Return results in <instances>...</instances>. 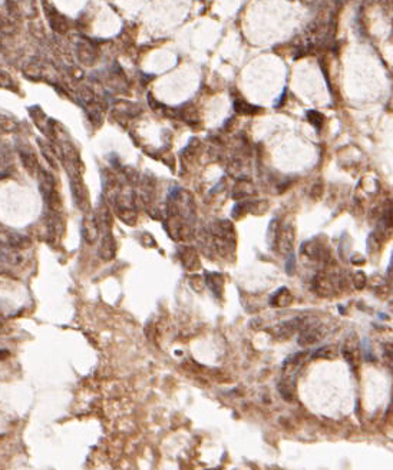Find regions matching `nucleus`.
Returning a JSON list of instances; mask_svg holds the SVG:
<instances>
[{
  "label": "nucleus",
  "mask_w": 393,
  "mask_h": 470,
  "mask_svg": "<svg viewBox=\"0 0 393 470\" xmlns=\"http://www.w3.org/2000/svg\"><path fill=\"white\" fill-rule=\"evenodd\" d=\"M294 268H296V259H294V255H293V254H289L286 269H287V272H289V274H292V272H294Z\"/></svg>",
  "instance_id": "9d476101"
},
{
  "label": "nucleus",
  "mask_w": 393,
  "mask_h": 470,
  "mask_svg": "<svg viewBox=\"0 0 393 470\" xmlns=\"http://www.w3.org/2000/svg\"><path fill=\"white\" fill-rule=\"evenodd\" d=\"M366 275L363 274V272H356L355 275H353V284H355V287L356 288H365V285H366Z\"/></svg>",
  "instance_id": "0eeeda50"
},
{
  "label": "nucleus",
  "mask_w": 393,
  "mask_h": 470,
  "mask_svg": "<svg viewBox=\"0 0 393 470\" xmlns=\"http://www.w3.org/2000/svg\"><path fill=\"white\" fill-rule=\"evenodd\" d=\"M1 328H3V325H1V323H0V330H1Z\"/></svg>",
  "instance_id": "9b49d317"
},
{
  "label": "nucleus",
  "mask_w": 393,
  "mask_h": 470,
  "mask_svg": "<svg viewBox=\"0 0 393 470\" xmlns=\"http://www.w3.org/2000/svg\"><path fill=\"white\" fill-rule=\"evenodd\" d=\"M383 350H385V354H386V357H388V360H389L391 367L393 369V344L386 343V344L383 346Z\"/></svg>",
  "instance_id": "6e6552de"
},
{
  "label": "nucleus",
  "mask_w": 393,
  "mask_h": 470,
  "mask_svg": "<svg viewBox=\"0 0 393 470\" xmlns=\"http://www.w3.org/2000/svg\"><path fill=\"white\" fill-rule=\"evenodd\" d=\"M299 344L300 346H312L315 343H319L323 336H325V328L322 327L320 323L315 321V318H309L306 317L304 320V324L302 327V330L299 331Z\"/></svg>",
  "instance_id": "f257e3e1"
},
{
  "label": "nucleus",
  "mask_w": 393,
  "mask_h": 470,
  "mask_svg": "<svg viewBox=\"0 0 393 470\" xmlns=\"http://www.w3.org/2000/svg\"><path fill=\"white\" fill-rule=\"evenodd\" d=\"M335 356H336V351H335V347H332V346L320 347L313 353L315 358H333Z\"/></svg>",
  "instance_id": "423d86ee"
},
{
  "label": "nucleus",
  "mask_w": 393,
  "mask_h": 470,
  "mask_svg": "<svg viewBox=\"0 0 393 470\" xmlns=\"http://www.w3.org/2000/svg\"><path fill=\"white\" fill-rule=\"evenodd\" d=\"M343 356H345V358H346V361H348L349 364L352 366V369H356V367H358V363H359L360 358V351L356 346H352V344L345 346V347H343Z\"/></svg>",
  "instance_id": "20e7f679"
},
{
  "label": "nucleus",
  "mask_w": 393,
  "mask_h": 470,
  "mask_svg": "<svg viewBox=\"0 0 393 470\" xmlns=\"http://www.w3.org/2000/svg\"><path fill=\"white\" fill-rule=\"evenodd\" d=\"M293 301V297L290 291L286 288V287H283L280 288L279 291H276L273 295H271V305H274V307H287V305H290Z\"/></svg>",
  "instance_id": "7ed1b4c3"
},
{
  "label": "nucleus",
  "mask_w": 393,
  "mask_h": 470,
  "mask_svg": "<svg viewBox=\"0 0 393 470\" xmlns=\"http://www.w3.org/2000/svg\"><path fill=\"white\" fill-rule=\"evenodd\" d=\"M309 118H310V121H312V123H313V125H317V126H320V125H322V122H323V116H322V115H320V113L319 112H312V113H309Z\"/></svg>",
  "instance_id": "1a4fd4ad"
},
{
  "label": "nucleus",
  "mask_w": 393,
  "mask_h": 470,
  "mask_svg": "<svg viewBox=\"0 0 393 470\" xmlns=\"http://www.w3.org/2000/svg\"><path fill=\"white\" fill-rule=\"evenodd\" d=\"M304 320L306 317H294L292 320H287V321H283L281 324H277L276 327H273V334L280 338V340H286L289 337H292L294 333L300 331L302 327L304 324Z\"/></svg>",
  "instance_id": "f03ea898"
},
{
  "label": "nucleus",
  "mask_w": 393,
  "mask_h": 470,
  "mask_svg": "<svg viewBox=\"0 0 393 470\" xmlns=\"http://www.w3.org/2000/svg\"><path fill=\"white\" fill-rule=\"evenodd\" d=\"M223 284H224V281H223L220 274H210V277H208V285H210V288L213 290L214 294H215L217 297L221 295Z\"/></svg>",
  "instance_id": "39448f33"
}]
</instances>
